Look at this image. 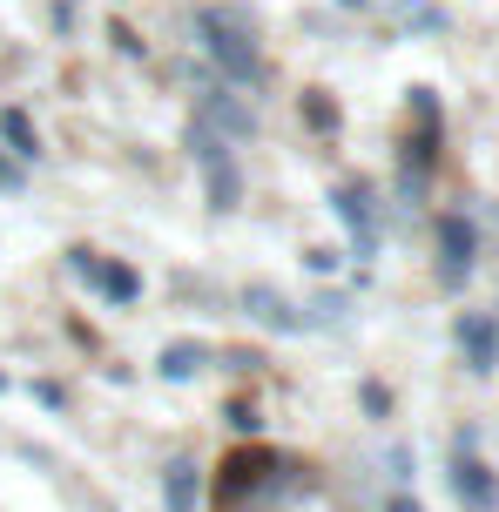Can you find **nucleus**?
I'll list each match as a JSON object with an SVG mask.
<instances>
[{
  "instance_id": "nucleus-1",
  "label": "nucleus",
  "mask_w": 499,
  "mask_h": 512,
  "mask_svg": "<svg viewBox=\"0 0 499 512\" xmlns=\"http://www.w3.org/2000/svg\"><path fill=\"white\" fill-rule=\"evenodd\" d=\"M203 48H210V61L223 68V81H237V88H250V81H263V48L250 41V27L230 21V14H203Z\"/></svg>"
},
{
  "instance_id": "nucleus-2",
  "label": "nucleus",
  "mask_w": 499,
  "mask_h": 512,
  "mask_svg": "<svg viewBox=\"0 0 499 512\" xmlns=\"http://www.w3.org/2000/svg\"><path fill=\"white\" fill-rule=\"evenodd\" d=\"M473 250H479L473 223H466V216H439V277H446V283H466Z\"/></svg>"
},
{
  "instance_id": "nucleus-3",
  "label": "nucleus",
  "mask_w": 499,
  "mask_h": 512,
  "mask_svg": "<svg viewBox=\"0 0 499 512\" xmlns=\"http://www.w3.org/2000/svg\"><path fill=\"white\" fill-rule=\"evenodd\" d=\"M452 492H459L466 512H493L499 506V479L473 459V452H459V465H452Z\"/></svg>"
},
{
  "instance_id": "nucleus-4",
  "label": "nucleus",
  "mask_w": 499,
  "mask_h": 512,
  "mask_svg": "<svg viewBox=\"0 0 499 512\" xmlns=\"http://www.w3.org/2000/svg\"><path fill=\"white\" fill-rule=\"evenodd\" d=\"M459 351H466L473 371H493L499 364V324L486 310H466V317H459Z\"/></svg>"
},
{
  "instance_id": "nucleus-5",
  "label": "nucleus",
  "mask_w": 499,
  "mask_h": 512,
  "mask_svg": "<svg viewBox=\"0 0 499 512\" xmlns=\"http://www.w3.org/2000/svg\"><path fill=\"white\" fill-rule=\"evenodd\" d=\"M243 304H250V317L270 324V331H304V317L290 310V297H277L270 283H250V290H243Z\"/></svg>"
},
{
  "instance_id": "nucleus-6",
  "label": "nucleus",
  "mask_w": 499,
  "mask_h": 512,
  "mask_svg": "<svg viewBox=\"0 0 499 512\" xmlns=\"http://www.w3.org/2000/svg\"><path fill=\"white\" fill-rule=\"evenodd\" d=\"M338 216L351 223V236H358V250H371V196H365V182H351V189H338Z\"/></svg>"
},
{
  "instance_id": "nucleus-7",
  "label": "nucleus",
  "mask_w": 499,
  "mask_h": 512,
  "mask_svg": "<svg viewBox=\"0 0 499 512\" xmlns=\"http://www.w3.org/2000/svg\"><path fill=\"white\" fill-rule=\"evenodd\" d=\"M162 506H169V512H196V465H189V459L169 465V479H162Z\"/></svg>"
},
{
  "instance_id": "nucleus-8",
  "label": "nucleus",
  "mask_w": 499,
  "mask_h": 512,
  "mask_svg": "<svg viewBox=\"0 0 499 512\" xmlns=\"http://www.w3.org/2000/svg\"><path fill=\"white\" fill-rule=\"evenodd\" d=\"M95 277H102V290L115 297V304H135V297H142V277H135L129 263H102Z\"/></svg>"
},
{
  "instance_id": "nucleus-9",
  "label": "nucleus",
  "mask_w": 499,
  "mask_h": 512,
  "mask_svg": "<svg viewBox=\"0 0 499 512\" xmlns=\"http://www.w3.org/2000/svg\"><path fill=\"white\" fill-rule=\"evenodd\" d=\"M203 358H210L203 344H169V351H162V378H196Z\"/></svg>"
},
{
  "instance_id": "nucleus-10",
  "label": "nucleus",
  "mask_w": 499,
  "mask_h": 512,
  "mask_svg": "<svg viewBox=\"0 0 499 512\" xmlns=\"http://www.w3.org/2000/svg\"><path fill=\"white\" fill-rule=\"evenodd\" d=\"M0 135H7L21 155H41V142H34V122H27L21 108H7V115H0Z\"/></svg>"
},
{
  "instance_id": "nucleus-11",
  "label": "nucleus",
  "mask_w": 499,
  "mask_h": 512,
  "mask_svg": "<svg viewBox=\"0 0 499 512\" xmlns=\"http://www.w3.org/2000/svg\"><path fill=\"white\" fill-rule=\"evenodd\" d=\"M385 512H419V499H405V492H398V499H392Z\"/></svg>"
}]
</instances>
